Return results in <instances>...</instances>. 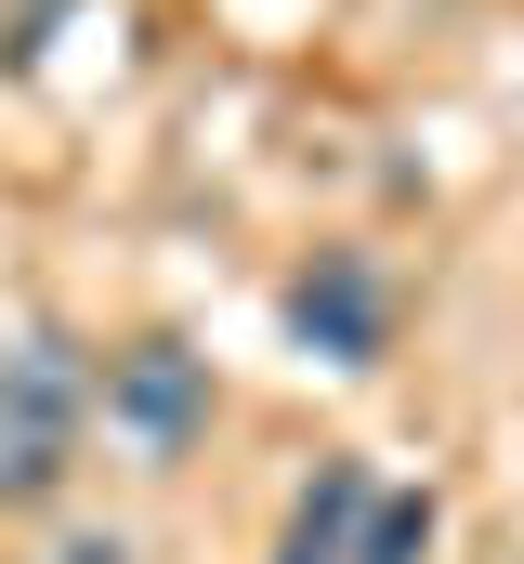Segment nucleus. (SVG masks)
Returning a JSON list of instances; mask_svg holds the SVG:
<instances>
[{"instance_id": "2", "label": "nucleus", "mask_w": 524, "mask_h": 564, "mask_svg": "<svg viewBox=\"0 0 524 564\" xmlns=\"http://www.w3.org/2000/svg\"><path fill=\"white\" fill-rule=\"evenodd\" d=\"M106 421H119L144 459H184V446L210 433V355H184V341L106 355Z\"/></svg>"}, {"instance_id": "1", "label": "nucleus", "mask_w": 524, "mask_h": 564, "mask_svg": "<svg viewBox=\"0 0 524 564\" xmlns=\"http://www.w3.org/2000/svg\"><path fill=\"white\" fill-rule=\"evenodd\" d=\"M79 408H92V368L53 328H13V355H0V499H53L66 486Z\"/></svg>"}, {"instance_id": "6", "label": "nucleus", "mask_w": 524, "mask_h": 564, "mask_svg": "<svg viewBox=\"0 0 524 564\" xmlns=\"http://www.w3.org/2000/svg\"><path fill=\"white\" fill-rule=\"evenodd\" d=\"M40 564H144V552H131L119 525H66V539H53V552H40Z\"/></svg>"}, {"instance_id": "7", "label": "nucleus", "mask_w": 524, "mask_h": 564, "mask_svg": "<svg viewBox=\"0 0 524 564\" xmlns=\"http://www.w3.org/2000/svg\"><path fill=\"white\" fill-rule=\"evenodd\" d=\"M0 355H13V341H0Z\"/></svg>"}, {"instance_id": "4", "label": "nucleus", "mask_w": 524, "mask_h": 564, "mask_svg": "<svg viewBox=\"0 0 524 564\" xmlns=\"http://www.w3.org/2000/svg\"><path fill=\"white\" fill-rule=\"evenodd\" d=\"M368 512H381V473H368V459H315V486H302L275 564H354L368 552Z\"/></svg>"}, {"instance_id": "3", "label": "nucleus", "mask_w": 524, "mask_h": 564, "mask_svg": "<svg viewBox=\"0 0 524 564\" xmlns=\"http://www.w3.org/2000/svg\"><path fill=\"white\" fill-rule=\"evenodd\" d=\"M288 328H302L328 368H381V328H393L381 263H368V250H315V263L288 276Z\"/></svg>"}, {"instance_id": "5", "label": "nucleus", "mask_w": 524, "mask_h": 564, "mask_svg": "<svg viewBox=\"0 0 524 564\" xmlns=\"http://www.w3.org/2000/svg\"><path fill=\"white\" fill-rule=\"evenodd\" d=\"M354 564H433V499H381L368 512V552Z\"/></svg>"}]
</instances>
